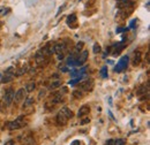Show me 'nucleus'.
Returning <instances> with one entry per match:
<instances>
[{
    "mask_svg": "<svg viewBox=\"0 0 150 145\" xmlns=\"http://www.w3.org/2000/svg\"><path fill=\"white\" fill-rule=\"evenodd\" d=\"M81 143H80V141H74L73 143H72V145H80Z\"/></svg>",
    "mask_w": 150,
    "mask_h": 145,
    "instance_id": "obj_32",
    "label": "nucleus"
},
{
    "mask_svg": "<svg viewBox=\"0 0 150 145\" xmlns=\"http://www.w3.org/2000/svg\"><path fill=\"white\" fill-rule=\"evenodd\" d=\"M20 142L23 145H34L35 142H34V138L31 136H27V135H21L19 137Z\"/></svg>",
    "mask_w": 150,
    "mask_h": 145,
    "instance_id": "obj_7",
    "label": "nucleus"
},
{
    "mask_svg": "<svg viewBox=\"0 0 150 145\" xmlns=\"http://www.w3.org/2000/svg\"><path fill=\"white\" fill-rule=\"evenodd\" d=\"M90 122V119L89 118H87V119H83V120H81V125H86V123H89Z\"/></svg>",
    "mask_w": 150,
    "mask_h": 145,
    "instance_id": "obj_28",
    "label": "nucleus"
},
{
    "mask_svg": "<svg viewBox=\"0 0 150 145\" xmlns=\"http://www.w3.org/2000/svg\"><path fill=\"white\" fill-rule=\"evenodd\" d=\"M13 78H14V74H6V75L1 78V82H2V83H8V82H11Z\"/></svg>",
    "mask_w": 150,
    "mask_h": 145,
    "instance_id": "obj_17",
    "label": "nucleus"
},
{
    "mask_svg": "<svg viewBox=\"0 0 150 145\" xmlns=\"http://www.w3.org/2000/svg\"><path fill=\"white\" fill-rule=\"evenodd\" d=\"M79 89L80 91H93L94 89V81L90 80H84L81 83H79Z\"/></svg>",
    "mask_w": 150,
    "mask_h": 145,
    "instance_id": "obj_3",
    "label": "nucleus"
},
{
    "mask_svg": "<svg viewBox=\"0 0 150 145\" xmlns=\"http://www.w3.org/2000/svg\"><path fill=\"white\" fill-rule=\"evenodd\" d=\"M106 145H114V139H109L106 142Z\"/></svg>",
    "mask_w": 150,
    "mask_h": 145,
    "instance_id": "obj_31",
    "label": "nucleus"
},
{
    "mask_svg": "<svg viewBox=\"0 0 150 145\" xmlns=\"http://www.w3.org/2000/svg\"><path fill=\"white\" fill-rule=\"evenodd\" d=\"M5 145H15V144H14V141L9 139V141H7V142L5 143Z\"/></svg>",
    "mask_w": 150,
    "mask_h": 145,
    "instance_id": "obj_30",
    "label": "nucleus"
},
{
    "mask_svg": "<svg viewBox=\"0 0 150 145\" xmlns=\"http://www.w3.org/2000/svg\"><path fill=\"white\" fill-rule=\"evenodd\" d=\"M14 94H15V91L13 89H8V90L5 92V96H4V101L6 105H11L14 100Z\"/></svg>",
    "mask_w": 150,
    "mask_h": 145,
    "instance_id": "obj_4",
    "label": "nucleus"
},
{
    "mask_svg": "<svg viewBox=\"0 0 150 145\" xmlns=\"http://www.w3.org/2000/svg\"><path fill=\"white\" fill-rule=\"evenodd\" d=\"M23 99H25V90L24 89H19L14 94V100L15 104H19L20 101H22Z\"/></svg>",
    "mask_w": 150,
    "mask_h": 145,
    "instance_id": "obj_6",
    "label": "nucleus"
},
{
    "mask_svg": "<svg viewBox=\"0 0 150 145\" xmlns=\"http://www.w3.org/2000/svg\"><path fill=\"white\" fill-rule=\"evenodd\" d=\"M93 51H94L95 54H98V53H100V51H102V47H100V45H99L98 43H95V44H94Z\"/></svg>",
    "mask_w": 150,
    "mask_h": 145,
    "instance_id": "obj_21",
    "label": "nucleus"
},
{
    "mask_svg": "<svg viewBox=\"0 0 150 145\" xmlns=\"http://www.w3.org/2000/svg\"><path fill=\"white\" fill-rule=\"evenodd\" d=\"M45 94H46V90H40L38 94V99H42V97H45Z\"/></svg>",
    "mask_w": 150,
    "mask_h": 145,
    "instance_id": "obj_27",
    "label": "nucleus"
},
{
    "mask_svg": "<svg viewBox=\"0 0 150 145\" xmlns=\"http://www.w3.org/2000/svg\"><path fill=\"white\" fill-rule=\"evenodd\" d=\"M25 123L27 122L24 120V116H19L16 120H14V121H12V122L8 123V128L11 130H15V129H20V128L24 127Z\"/></svg>",
    "mask_w": 150,
    "mask_h": 145,
    "instance_id": "obj_2",
    "label": "nucleus"
},
{
    "mask_svg": "<svg viewBox=\"0 0 150 145\" xmlns=\"http://www.w3.org/2000/svg\"><path fill=\"white\" fill-rule=\"evenodd\" d=\"M83 49V42H79L77 44H76V46H75V50L79 52V51H81Z\"/></svg>",
    "mask_w": 150,
    "mask_h": 145,
    "instance_id": "obj_25",
    "label": "nucleus"
},
{
    "mask_svg": "<svg viewBox=\"0 0 150 145\" xmlns=\"http://www.w3.org/2000/svg\"><path fill=\"white\" fill-rule=\"evenodd\" d=\"M128 61H129V58H128L127 55H124V56L119 60V62L117 63V66L114 67V72H121L122 70H125V69L127 68V66H128Z\"/></svg>",
    "mask_w": 150,
    "mask_h": 145,
    "instance_id": "obj_1",
    "label": "nucleus"
},
{
    "mask_svg": "<svg viewBox=\"0 0 150 145\" xmlns=\"http://www.w3.org/2000/svg\"><path fill=\"white\" fill-rule=\"evenodd\" d=\"M89 113H90V107H89L88 105H83L81 108L79 109L77 116H79V118H83L84 115H87V114H89Z\"/></svg>",
    "mask_w": 150,
    "mask_h": 145,
    "instance_id": "obj_11",
    "label": "nucleus"
},
{
    "mask_svg": "<svg viewBox=\"0 0 150 145\" xmlns=\"http://www.w3.org/2000/svg\"><path fill=\"white\" fill-rule=\"evenodd\" d=\"M56 120H57V123H58L59 126H66L67 122H68V120H67L62 114H60L59 112H58V114H57Z\"/></svg>",
    "mask_w": 150,
    "mask_h": 145,
    "instance_id": "obj_12",
    "label": "nucleus"
},
{
    "mask_svg": "<svg viewBox=\"0 0 150 145\" xmlns=\"http://www.w3.org/2000/svg\"><path fill=\"white\" fill-rule=\"evenodd\" d=\"M34 105V98L33 97H28L24 99V103H23V108H28L29 106Z\"/></svg>",
    "mask_w": 150,
    "mask_h": 145,
    "instance_id": "obj_15",
    "label": "nucleus"
},
{
    "mask_svg": "<svg viewBox=\"0 0 150 145\" xmlns=\"http://www.w3.org/2000/svg\"><path fill=\"white\" fill-rule=\"evenodd\" d=\"M28 70H29V67H28V65H25V66H23L21 69H19V70H18V72H15V75H16V76H21V75L25 74Z\"/></svg>",
    "mask_w": 150,
    "mask_h": 145,
    "instance_id": "obj_19",
    "label": "nucleus"
},
{
    "mask_svg": "<svg viewBox=\"0 0 150 145\" xmlns=\"http://www.w3.org/2000/svg\"><path fill=\"white\" fill-rule=\"evenodd\" d=\"M61 70H62V72H67V70H68V69H67V68H62Z\"/></svg>",
    "mask_w": 150,
    "mask_h": 145,
    "instance_id": "obj_33",
    "label": "nucleus"
},
{
    "mask_svg": "<svg viewBox=\"0 0 150 145\" xmlns=\"http://www.w3.org/2000/svg\"><path fill=\"white\" fill-rule=\"evenodd\" d=\"M57 58H58V60H62L64 59V53H58Z\"/></svg>",
    "mask_w": 150,
    "mask_h": 145,
    "instance_id": "obj_29",
    "label": "nucleus"
},
{
    "mask_svg": "<svg viewBox=\"0 0 150 145\" xmlns=\"http://www.w3.org/2000/svg\"><path fill=\"white\" fill-rule=\"evenodd\" d=\"M100 76L103 78H108V67L106 66L102 67V69H100Z\"/></svg>",
    "mask_w": 150,
    "mask_h": 145,
    "instance_id": "obj_24",
    "label": "nucleus"
},
{
    "mask_svg": "<svg viewBox=\"0 0 150 145\" xmlns=\"http://www.w3.org/2000/svg\"><path fill=\"white\" fill-rule=\"evenodd\" d=\"M114 145H126V141L125 139H117V141H114Z\"/></svg>",
    "mask_w": 150,
    "mask_h": 145,
    "instance_id": "obj_26",
    "label": "nucleus"
},
{
    "mask_svg": "<svg viewBox=\"0 0 150 145\" xmlns=\"http://www.w3.org/2000/svg\"><path fill=\"white\" fill-rule=\"evenodd\" d=\"M59 113H60V114H62L67 120H69V119H72V118L74 116V113L68 108V107H62V108L59 111Z\"/></svg>",
    "mask_w": 150,
    "mask_h": 145,
    "instance_id": "obj_10",
    "label": "nucleus"
},
{
    "mask_svg": "<svg viewBox=\"0 0 150 145\" xmlns=\"http://www.w3.org/2000/svg\"><path fill=\"white\" fill-rule=\"evenodd\" d=\"M72 96H73L74 98H76V99H80V98H82L83 93H82L80 90H74L73 92H72Z\"/></svg>",
    "mask_w": 150,
    "mask_h": 145,
    "instance_id": "obj_23",
    "label": "nucleus"
},
{
    "mask_svg": "<svg viewBox=\"0 0 150 145\" xmlns=\"http://www.w3.org/2000/svg\"><path fill=\"white\" fill-rule=\"evenodd\" d=\"M148 91H149V82H147V84L144 85H141L140 88H139V91L136 92L137 93V96H140V94H143V93H148Z\"/></svg>",
    "mask_w": 150,
    "mask_h": 145,
    "instance_id": "obj_13",
    "label": "nucleus"
},
{
    "mask_svg": "<svg viewBox=\"0 0 150 145\" xmlns=\"http://www.w3.org/2000/svg\"><path fill=\"white\" fill-rule=\"evenodd\" d=\"M35 59H36L37 65L42 66V65H43V62H45V60H46V55L42 52V50H39V51H37L36 55H35Z\"/></svg>",
    "mask_w": 150,
    "mask_h": 145,
    "instance_id": "obj_9",
    "label": "nucleus"
},
{
    "mask_svg": "<svg viewBox=\"0 0 150 145\" xmlns=\"http://www.w3.org/2000/svg\"><path fill=\"white\" fill-rule=\"evenodd\" d=\"M82 78H83V76L81 75V76H79V77H75V78H73L72 81H69L68 82V84L69 85H74V84H76V83H79L80 81H82Z\"/></svg>",
    "mask_w": 150,
    "mask_h": 145,
    "instance_id": "obj_22",
    "label": "nucleus"
},
{
    "mask_svg": "<svg viewBox=\"0 0 150 145\" xmlns=\"http://www.w3.org/2000/svg\"><path fill=\"white\" fill-rule=\"evenodd\" d=\"M36 89V84L35 82H30L25 85V92H33V91Z\"/></svg>",
    "mask_w": 150,
    "mask_h": 145,
    "instance_id": "obj_18",
    "label": "nucleus"
},
{
    "mask_svg": "<svg viewBox=\"0 0 150 145\" xmlns=\"http://www.w3.org/2000/svg\"><path fill=\"white\" fill-rule=\"evenodd\" d=\"M64 50H65V44H54L53 46V52L54 53H64Z\"/></svg>",
    "mask_w": 150,
    "mask_h": 145,
    "instance_id": "obj_14",
    "label": "nucleus"
},
{
    "mask_svg": "<svg viewBox=\"0 0 150 145\" xmlns=\"http://www.w3.org/2000/svg\"><path fill=\"white\" fill-rule=\"evenodd\" d=\"M61 85V81L60 80H56V81H52L51 83H50V85H49V89H51V90H54L57 88H59Z\"/></svg>",
    "mask_w": 150,
    "mask_h": 145,
    "instance_id": "obj_16",
    "label": "nucleus"
},
{
    "mask_svg": "<svg viewBox=\"0 0 150 145\" xmlns=\"http://www.w3.org/2000/svg\"><path fill=\"white\" fill-rule=\"evenodd\" d=\"M76 20H77V18H76V14H71V15H68L67 16V24H72V23H74V22H76Z\"/></svg>",
    "mask_w": 150,
    "mask_h": 145,
    "instance_id": "obj_20",
    "label": "nucleus"
},
{
    "mask_svg": "<svg viewBox=\"0 0 150 145\" xmlns=\"http://www.w3.org/2000/svg\"><path fill=\"white\" fill-rule=\"evenodd\" d=\"M88 55H89V52H88L87 50H83V51L79 54V56H77V59H76V61H75V65H77V66L84 65L86 61H87V59H88Z\"/></svg>",
    "mask_w": 150,
    "mask_h": 145,
    "instance_id": "obj_5",
    "label": "nucleus"
},
{
    "mask_svg": "<svg viewBox=\"0 0 150 145\" xmlns=\"http://www.w3.org/2000/svg\"><path fill=\"white\" fill-rule=\"evenodd\" d=\"M141 60H142V52L140 50H136L134 52V56H133V65L134 66H139Z\"/></svg>",
    "mask_w": 150,
    "mask_h": 145,
    "instance_id": "obj_8",
    "label": "nucleus"
}]
</instances>
